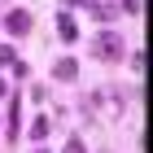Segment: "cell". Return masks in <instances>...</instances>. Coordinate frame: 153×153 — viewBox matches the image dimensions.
Returning <instances> with one entry per match:
<instances>
[{
  "label": "cell",
  "mask_w": 153,
  "mask_h": 153,
  "mask_svg": "<svg viewBox=\"0 0 153 153\" xmlns=\"http://www.w3.org/2000/svg\"><path fill=\"white\" fill-rule=\"evenodd\" d=\"M92 57L118 61V57H123V35H118V31H101V35L92 39Z\"/></svg>",
  "instance_id": "6da1fadb"
},
{
  "label": "cell",
  "mask_w": 153,
  "mask_h": 153,
  "mask_svg": "<svg viewBox=\"0 0 153 153\" xmlns=\"http://www.w3.org/2000/svg\"><path fill=\"white\" fill-rule=\"evenodd\" d=\"M92 105L101 109L105 118H118V114H123V101H118L114 92H96V96H92ZM92 105H88V109H92Z\"/></svg>",
  "instance_id": "7a4b0ae2"
},
{
  "label": "cell",
  "mask_w": 153,
  "mask_h": 153,
  "mask_svg": "<svg viewBox=\"0 0 153 153\" xmlns=\"http://www.w3.org/2000/svg\"><path fill=\"white\" fill-rule=\"evenodd\" d=\"M4 31H9V35H26V31H31V13H26V9H13L9 18H4Z\"/></svg>",
  "instance_id": "3957f363"
},
{
  "label": "cell",
  "mask_w": 153,
  "mask_h": 153,
  "mask_svg": "<svg viewBox=\"0 0 153 153\" xmlns=\"http://www.w3.org/2000/svg\"><path fill=\"white\" fill-rule=\"evenodd\" d=\"M57 35L66 39V44H74V39H79V26H74L70 13H61V18H57Z\"/></svg>",
  "instance_id": "277c9868"
},
{
  "label": "cell",
  "mask_w": 153,
  "mask_h": 153,
  "mask_svg": "<svg viewBox=\"0 0 153 153\" xmlns=\"http://www.w3.org/2000/svg\"><path fill=\"white\" fill-rule=\"evenodd\" d=\"M53 74H57V79H61V83H74V79H79V66H74V61H70V57H61V61H57V66H53Z\"/></svg>",
  "instance_id": "5b68a950"
},
{
  "label": "cell",
  "mask_w": 153,
  "mask_h": 153,
  "mask_svg": "<svg viewBox=\"0 0 153 153\" xmlns=\"http://www.w3.org/2000/svg\"><path fill=\"white\" fill-rule=\"evenodd\" d=\"M31 136H35V140H44V136H48V118H35V123H31Z\"/></svg>",
  "instance_id": "8992f818"
},
{
  "label": "cell",
  "mask_w": 153,
  "mask_h": 153,
  "mask_svg": "<svg viewBox=\"0 0 153 153\" xmlns=\"http://www.w3.org/2000/svg\"><path fill=\"white\" fill-rule=\"evenodd\" d=\"M13 61H18V57H13V48H9V44H0V66H13Z\"/></svg>",
  "instance_id": "52a82bcc"
},
{
  "label": "cell",
  "mask_w": 153,
  "mask_h": 153,
  "mask_svg": "<svg viewBox=\"0 0 153 153\" xmlns=\"http://www.w3.org/2000/svg\"><path fill=\"white\" fill-rule=\"evenodd\" d=\"M66 153H88V149H83V140H79V136H70V140H66Z\"/></svg>",
  "instance_id": "ba28073f"
},
{
  "label": "cell",
  "mask_w": 153,
  "mask_h": 153,
  "mask_svg": "<svg viewBox=\"0 0 153 153\" xmlns=\"http://www.w3.org/2000/svg\"><path fill=\"white\" fill-rule=\"evenodd\" d=\"M74 4H88V9H92V4H96V0H74Z\"/></svg>",
  "instance_id": "9c48e42d"
},
{
  "label": "cell",
  "mask_w": 153,
  "mask_h": 153,
  "mask_svg": "<svg viewBox=\"0 0 153 153\" xmlns=\"http://www.w3.org/2000/svg\"><path fill=\"white\" fill-rule=\"evenodd\" d=\"M0 96H4V79H0Z\"/></svg>",
  "instance_id": "30bf717a"
}]
</instances>
